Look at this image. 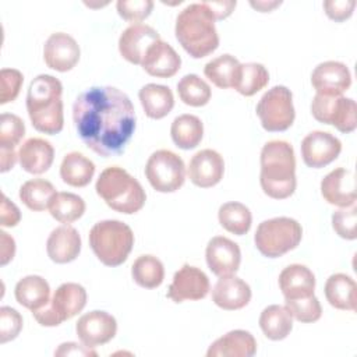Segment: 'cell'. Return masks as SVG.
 Returning a JSON list of instances; mask_svg holds the SVG:
<instances>
[{"label":"cell","instance_id":"1","mask_svg":"<svg viewBox=\"0 0 357 357\" xmlns=\"http://www.w3.org/2000/svg\"><path fill=\"white\" fill-rule=\"evenodd\" d=\"M73 120L81 141L95 153L120 155L135 130L130 98L114 86H92L73 105Z\"/></svg>","mask_w":357,"mask_h":357},{"label":"cell","instance_id":"2","mask_svg":"<svg viewBox=\"0 0 357 357\" xmlns=\"http://www.w3.org/2000/svg\"><path fill=\"white\" fill-rule=\"evenodd\" d=\"M63 85L49 74H40L29 84L26 110L33 128L39 132L54 135L63 130Z\"/></svg>","mask_w":357,"mask_h":357},{"label":"cell","instance_id":"3","mask_svg":"<svg viewBox=\"0 0 357 357\" xmlns=\"http://www.w3.org/2000/svg\"><path fill=\"white\" fill-rule=\"evenodd\" d=\"M259 183L264 192L273 199L293 195L297 185L296 158L287 141L273 139L262 146Z\"/></svg>","mask_w":357,"mask_h":357},{"label":"cell","instance_id":"4","mask_svg":"<svg viewBox=\"0 0 357 357\" xmlns=\"http://www.w3.org/2000/svg\"><path fill=\"white\" fill-rule=\"evenodd\" d=\"M215 21L204 1L188 4L178 13L174 26L176 39L191 57L201 59L218 49L219 35Z\"/></svg>","mask_w":357,"mask_h":357},{"label":"cell","instance_id":"5","mask_svg":"<svg viewBox=\"0 0 357 357\" xmlns=\"http://www.w3.org/2000/svg\"><path fill=\"white\" fill-rule=\"evenodd\" d=\"M95 190L109 208L126 215L137 213L146 201L141 183L119 166L106 167L99 174Z\"/></svg>","mask_w":357,"mask_h":357},{"label":"cell","instance_id":"6","mask_svg":"<svg viewBox=\"0 0 357 357\" xmlns=\"http://www.w3.org/2000/svg\"><path fill=\"white\" fill-rule=\"evenodd\" d=\"M89 245L106 266H119L128 258L134 245V233L120 220H100L89 230Z\"/></svg>","mask_w":357,"mask_h":357},{"label":"cell","instance_id":"7","mask_svg":"<svg viewBox=\"0 0 357 357\" xmlns=\"http://www.w3.org/2000/svg\"><path fill=\"white\" fill-rule=\"evenodd\" d=\"M303 237L301 225L286 216L272 218L258 225L254 234L257 250L268 258H278L294 250Z\"/></svg>","mask_w":357,"mask_h":357},{"label":"cell","instance_id":"8","mask_svg":"<svg viewBox=\"0 0 357 357\" xmlns=\"http://www.w3.org/2000/svg\"><path fill=\"white\" fill-rule=\"evenodd\" d=\"M85 304V289L78 283L68 282L60 284L50 301L45 307L32 311V315L42 326H57L81 312Z\"/></svg>","mask_w":357,"mask_h":357},{"label":"cell","instance_id":"9","mask_svg":"<svg viewBox=\"0 0 357 357\" xmlns=\"http://www.w3.org/2000/svg\"><path fill=\"white\" fill-rule=\"evenodd\" d=\"M257 116L264 130L269 132L290 128L296 117L291 91L284 85H276L268 89L257 105Z\"/></svg>","mask_w":357,"mask_h":357},{"label":"cell","instance_id":"10","mask_svg":"<svg viewBox=\"0 0 357 357\" xmlns=\"http://www.w3.org/2000/svg\"><path fill=\"white\" fill-rule=\"evenodd\" d=\"M145 176L156 191L174 192L185 181V165L177 153L159 149L149 156L145 165Z\"/></svg>","mask_w":357,"mask_h":357},{"label":"cell","instance_id":"11","mask_svg":"<svg viewBox=\"0 0 357 357\" xmlns=\"http://www.w3.org/2000/svg\"><path fill=\"white\" fill-rule=\"evenodd\" d=\"M311 113L319 123L332 124L344 134L357 127V105L351 98L317 93L311 102Z\"/></svg>","mask_w":357,"mask_h":357},{"label":"cell","instance_id":"12","mask_svg":"<svg viewBox=\"0 0 357 357\" xmlns=\"http://www.w3.org/2000/svg\"><path fill=\"white\" fill-rule=\"evenodd\" d=\"M340 151V139L328 131H312L301 141L303 160L312 169L328 166L339 156Z\"/></svg>","mask_w":357,"mask_h":357},{"label":"cell","instance_id":"13","mask_svg":"<svg viewBox=\"0 0 357 357\" xmlns=\"http://www.w3.org/2000/svg\"><path fill=\"white\" fill-rule=\"evenodd\" d=\"M75 332L81 343L88 347H96L110 342L117 332V322L106 311H91L84 314L75 324Z\"/></svg>","mask_w":357,"mask_h":357},{"label":"cell","instance_id":"14","mask_svg":"<svg viewBox=\"0 0 357 357\" xmlns=\"http://www.w3.org/2000/svg\"><path fill=\"white\" fill-rule=\"evenodd\" d=\"M209 293V279L204 271L184 264L173 276L167 297L174 303L185 300H201Z\"/></svg>","mask_w":357,"mask_h":357},{"label":"cell","instance_id":"15","mask_svg":"<svg viewBox=\"0 0 357 357\" xmlns=\"http://www.w3.org/2000/svg\"><path fill=\"white\" fill-rule=\"evenodd\" d=\"M205 258L208 268L213 275L219 278L231 276L240 268L241 251L233 240L223 236H215L206 245Z\"/></svg>","mask_w":357,"mask_h":357},{"label":"cell","instance_id":"16","mask_svg":"<svg viewBox=\"0 0 357 357\" xmlns=\"http://www.w3.org/2000/svg\"><path fill=\"white\" fill-rule=\"evenodd\" d=\"M79 46L77 40L64 32L52 33L43 46V59L49 68L66 73L79 60Z\"/></svg>","mask_w":357,"mask_h":357},{"label":"cell","instance_id":"17","mask_svg":"<svg viewBox=\"0 0 357 357\" xmlns=\"http://www.w3.org/2000/svg\"><path fill=\"white\" fill-rule=\"evenodd\" d=\"M311 84L317 93L342 95L351 85V74L346 64L335 60L319 63L312 74Z\"/></svg>","mask_w":357,"mask_h":357},{"label":"cell","instance_id":"18","mask_svg":"<svg viewBox=\"0 0 357 357\" xmlns=\"http://www.w3.org/2000/svg\"><path fill=\"white\" fill-rule=\"evenodd\" d=\"M324 199L339 208H349L356 204V180L351 170L337 167L328 173L321 181Z\"/></svg>","mask_w":357,"mask_h":357},{"label":"cell","instance_id":"19","mask_svg":"<svg viewBox=\"0 0 357 357\" xmlns=\"http://www.w3.org/2000/svg\"><path fill=\"white\" fill-rule=\"evenodd\" d=\"M225 173V162L219 152L213 149H202L197 152L188 165L187 174L192 184L201 188L216 185Z\"/></svg>","mask_w":357,"mask_h":357},{"label":"cell","instance_id":"20","mask_svg":"<svg viewBox=\"0 0 357 357\" xmlns=\"http://www.w3.org/2000/svg\"><path fill=\"white\" fill-rule=\"evenodd\" d=\"M160 39V35L149 25L132 24L123 31L119 39V52L127 61L141 64L152 43Z\"/></svg>","mask_w":357,"mask_h":357},{"label":"cell","instance_id":"21","mask_svg":"<svg viewBox=\"0 0 357 357\" xmlns=\"http://www.w3.org/2000/svg\"><path fill=\"white\" fill-rule=\"evenodd\" d=\"M141 66L152 77L170 78L180 70L181 59L167 42L159 39L149 46Z\"/></svg>","mask_w":357,"mask_h":357},{"label":"cell","instance_id":"22","mask_svg":"<svg viewBox=\"0 0 357 357\" xmlns=\"http://www.w3.org/2000/svg\"><path fill=\"white\" fill-rule=\"evenodd\" d=\"M251 300V287L237 276L220 278L212 289V301L222 310L234 311L245 307Z\"/></svg>","mask_w":357,"mask_h":357},{"label":"cell","instance_id":"23","mask_svg":"<svg viewBox=\"0 0 357 357\" xmlns=\"http://www.w3.org/2000/svg\"><path fill=\"white\" fill-rule=\"evenodd\" d=\"M46 251L49 258L56 264L74 261L81 251V236L78 230L70 225L56 227L47 237Z\"/></svg>","mask_w":357,"mask_h":357},{"label":"cell","instance_id":"24","mask_svg":"<svg viewBox=\"0 0 357 357\" xmlns=\"http://www.w3.org/2000/svg\"><path fill=\"white\" fill-rule=\"evenodd\" d=\"M279 287L284 300L310 297L315 290V276L305 265L291 264L280 272Z\"/></svg>","mask_w":357,"mask_h":357},{"label":"cell","instance_id":"25","mask_svg":"<svg viewBox=\"0 0 357 357\" xmlns=\"http://www.w3.org/2000/svg\"><path fill=\"white\" fill-rule=\"evenodd\" d=\"M257 353V342L248 331L234 329L216 339L208 349V357H251Z\"/></svg>","mask_w":357,"mask_h":357},{"label":"cell","instance_id":"26","mask_svg":"<svg viewBox=\"0 0 357 357\" xmlns=\"http://www.w3.org/2000/svg\"><path fill=\"white\" fill-rule=\"evenodd\" d=\"M54 159L52 144L43 138H29L18 149L21 167L31 174H42L49 170Z\"/></svg>","mask_w":357,"mask_h":357},{"label":"cell","instance_id":"27","mask_svg":"<svg viewBox=\"0 0 357 357\" xmlns=\"http://www.w3.org/2000/svg\"><path fill=\"white\" fill-rule=\"evenodd\" d=\"M325 297L328 303L337 310L356 311L357 284L354 279L346 273H333L326 279Z\"/></svg>","mask_w":357,"mask_h":357},{"label":"cell","instance_id":"28","mask_svg":"<svg viewBox=\"0 0 357 357\" xmlns=\"http://www.w3.org/2000/svg\"><path fill=\"white\" fill-rule=\"evenodd\" d=\"M14 294L22 307L35 311L50 301V286L42 276L28 275L17 282Z\"/></svg>","mask_w":357,"mask_h":357},{"label":"cell","instance_id":"29","mask_svg":"<svg viewBox=\"0 0 357 357\" xmlns=\"http://www.w3.org/2000/svg\"><path fill=\"white\" fill-rule=\"evenodd\" d=\"M138 98L145 114L155 120L166 117L174 106L173 92L166 85L146 84L139 89Z\"/></svg>","mask_w":357,"mask_h":357},{"label":"cell","instance_id":"30","mask_svg":"<svg viewBox=\"0 0 357 357\" xmlns=\"http://www.w3.org/2000/svg\"><path fill=\"white\" fill-rule=\"evenodd\" d=\"M95 174V165L79 152H70L60 165L61 180L71 187H85Z\"/></svg>","mask_w":357,"mask_h":357},{"label":"cell","instance_id":"31","mask_svg":"<svg viewBox=\"0 0 357 357\" xmlns=\"http://www.w3.org/2000/svg\"><path fill=\"white\" fill-rule=\"evenodd\" d=\"M259 326L271 340H282L293 329V317L286 307L279 304L268 305L259 315Z\"/></svg>","mask_w":357,"mask_h":357},{"label":"cell","instance_id":"32","mask_svg":"<svg viewBox=\"0 0 357 357\" xmlns=\"http://www.w3.org/2000/svg\"><path fill=\"white\" fill-rule=\"evenodd\" d=\"M170 135L176 146L181 149H192L198 146L204 135V124L194 114L177 116L170 127Z\"/></svg>","mask_w":357,"mask_h":357},{"label":"cell","instance_id":"33","mask_svg":"<svg viewBox=\"0 0 357 357\" xmlns=\"http://www.w3.org/2000/svg\"><path fill=\"white\" fill-rule=\"evenodd\" d=\"M56 194L54 185L45 178L28 180L20 188V199L26 208L36 212L47 209Z\"/></svg>","mask_w":357,"mask_h":357},{"label":"cell","instance_id":"34","mask_svg":"<svg viewBox=\"0 0 357 357\" xmlns=\"http://www.w3.org/2000/svg\"><path fill=\"white\" fill-rule=\"evenodd\" d=\"M240 64L241 63L234 56L222 54L205 64L204 74L218 88H233Z\"/></svg>","mask_w":357,"mask_h":357},{"label":"cell","instance_id":"35","mask_svg":"<svg viewBox=\"0 0 357 357\" xmlns=\"http://www.w3.org/2000/svg\"><path fill=\"white\" fill-rule=\"evenodd\" d=\"M218 218L220 226L236 236L248 233L252 223V215L250 209L244 204L236 201L220 205Z\"/></svg>","mask_w":357,"mask_h":357},{"label":"cell","instance_id":"36","mask_svg":"<svg viewBox=\"0 0 357 357\" xmlns=\"http://www.w3.org/2000/svg\"><path fill=\"white\" fill-rule=\"evenodd\" d=\"M134 282L144 289L159 287L165 279V268L159 258L153 255L138 257L131 266Z\"/></svg>","mask_w":357,"mask_h":357},{"label":"cell","instance_id":"37","mask_svg":"<svg viewBox=\"0 0 357 357\" xmlns=\"http://www.w3.org/2000/svg\"><path fill=\"white\" fill-rule=\"evenodd\" d=\"M268 82L269 73L261 63H244L240 64L233 88L244 96H252L265 88Z\"/></svg>","mask_w":357,"mask_h":357},{"label":"cell","instance_id":"38","mask_svg":"<svg viewBox=\"0 0 357 357\" xmlns=\"http://www.w3.org/2000/svg\"><path fill=\"white\" fill-rule=\"evenodd\" d=\"M49 212L57 222L68 225L84 215L85 201L73 192H57L49 205Z\"/></svg>","mask_w":357,"mask_h":357},{"label":"cell","instance_id":"39","mask_svg":"<svg viewBox=\"0 0 357 357\" xmlns=\"http://www.w3.org/2000/svg\"><path fill=\"white\" fill-rule=\"evenodd\" d=\"M177 93L183 103L199 107L211 99V86L197 74H187L177 82Z\"/></svg>","mask_w":357,"mask_h":357},{"label":"cell","instance_id":"40","mask_svg":"<svg viewBox=\"0 0 357 357\" xmlns=\"http://www.w3.org/2000/svg\"><path fill=\"white\" fill-rule=\"evenodd\" d=\"M284 307L290 312L293 318L300 322L311 324L321 318L322 308L319 300L312 294L310 297L294 298V300H284Z\"/></svg>","mask_w":357,"mask_h":357},{"label":"cell","instance_id":"41","mask_svg":"<svg viewBox=\"0 0 357 357\" xmlns=\"http://www.w3.org/2000/svg\"><path fill=\"white\" fill-rule=\"evenodd\" d=\"M25 135L24 121L13 113L0 116V148L14 149Z\"/></svg>","mask_w":357,"mask_h":357},{"label":"cell","instance_id":"42","mask_svg":"<svg viewBox=\"0 0 357 357\" xmlns=\"http://www.w3.org/2000/svg\"><path fill=\"white\" fill-rule=\"evenodd\" d=\"M356 225H357V208L356 204L347 208L337 209L332 215V227L336 231L337 236L346 240H354L357 237L356 231Z\"/></svg>","mask_w":357,"mask_h":357},{"label":"cell","instance_id":"43","mask_svg":"<svg viewBox=\"0 0 357 357\" xmlns=\"http://www.w3.org/2000/svg\"><path fill=\"white\" fill-rule=\"evenodd\" d=\"M117 13L119 15L128 21V22H135L139 24L142 20L149 17L152 8H153V1L152 0H119L116 3Z\"/></svg>","mask_w":357,"mask_h":357},{"label":"cell","instance_id":"44","mask_svg":"<svg viewBox=\"0 0 357 357\" xmlns=\"http://www.w3.org/2000/svg\"><path fill=\"white\" fill-rule=\"evenodd\" d=\"M24 75L15 68H3L0 71V105L15 100L22 86Z\"/></svg>","mask_w":357,"mask_h":357},{"label":"cell","instance_id":"45","mask_svg":"<svg viewBox=\"0 0 357 357\" xmlns=\"http://www.w3.org/2000/svg\"><path fill=\"white\" fill-rule=\"evenodd\" d=\"M22 329L21 314L11 307L0 308V343H7L14 340Z\"/></svg>","mask_w":357,"mask_h":357},{"label":"cell","instance_id":"46","mask_svg":"<svg viewBox=\"0 0 357 357\" xmlns=\"http://www.w3.org/2000/svg\"><path fill=\"white\" fill-rule=\"evenodd\" d=\"M354 7H356L354 0H326V1H324V8H325L326 15L336 22H342V21H346L347 18H350L354 11Z\"/></svg>","mask_w":357,"mask_h":357},{"label":"cell","instance_id":"47","mask_svg":"<svg viewBox=\"0 0 357 357\" xmlns=\"http://www.w3.org/2000/svg\"><path fill=\"white\" fill-rule=\"evenodd\" d=\"M21 220V212L18 206L11 202L4 194L1 195V206H0V223L4 227L17 226Z\"/></svg>","mask_w":357,"mask_h":357},{"label":"cell","instance_id":"48","mask_svg":"<svg viewBox=\"0 0 357 357\" xmlns=\"http://www.w3.org/2000/svg\"><path fill=\"white\" fill-rule=\"evenodd\" d=\"M54 356H96V351L92 350V347L82 344H78L75 342L61 343L59 349L54 351Z\"/></svg>","mask_w":357,"mask_h":357},{"label":"cell","instance_id":"49","mask_svg":"<svg viewBox=\"0 0 357 357\" xmlns=\"http://www.w3.org/2000/svg\"><path fill=\"white\" fill-rule=\"evenodd\" d=\"M204 4L211 10L215 20H223L233 13L237 3L233 0H220V1H204Z\"/></svg>","mask_w":357,"mask_h":357},{"label":"cell","instance_id":"50","mask_svg":"<svg viewBox=\"0 0 357 357\" xmlns=\"http://www.w3.org/2000/svg\"><path fill=\"white\" fill-rule=\"evenodd\" d=\"M0 243H1V265L8 264L15 254V241L6 231H0Z\"/></svg>","mask_w":357,"mask_h":357},{"label":"cell","instance_id":"51","mask_svg":"<svg viewBox=\"0 0 357 357\" xmlns=\"http://www.w3.org/2000/svg\"><path fill=\"white\" fill-rule=\"evenodd\" d=\"M17 159H18V153H15L14 149L0 148V172L6 173L10 169H13Z\"/></svg>","mask_w":357,"mask_h":357},{"label":"cell","instance_id":"52","mask_svg":"<svg viewBox=\"0 0 357 357\" xmlns=\"http://www.w3.org/2000/svg\"><path fill=\"white\" fill-rule=\"evenodd\" d=\"M250 4H251V7L259 10L261 13H268V11L273 10L275 7L280 6L282 1H257V3H255V1H251Z\"/></svg>","mask_w":357,"mask_h":357}]
</instances>
